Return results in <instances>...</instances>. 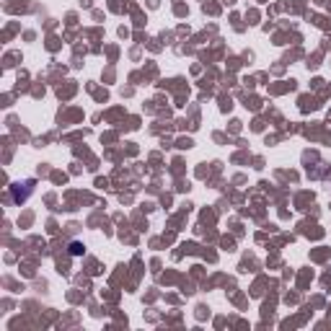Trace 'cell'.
<instances>
[{
  "mask_svg": "<svg viewBox=\"0 0 331 331\" xmlns=\"http://www.w3.org/2000/svg\"><path fill=\"white\" fill-rule=\"evenodd\" d=\"M70 251L78 256V254H83V246H81V243H73V246H70Z\"/></svg>",
  "mask_w": 331,
  "mask_h": 331,
  "instance_id": "1",
  "label": "cell"
}]
</instances>
